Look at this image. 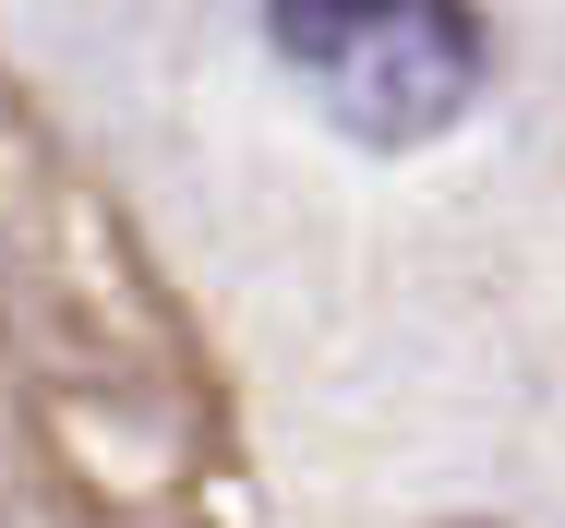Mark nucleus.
Segmentation results:
<instances>
[{"instance_id": "1", "label": "nucleus", "mask_w": 565, "mask_h": 528, "mask_svg": "<svg viewBox=\"0 0 565 528\" xmlns=\"http://www.w3.org/2000/svg\"><path fill=\"white\" fill-rule=\"evenodd\" d=\"M265 24L349 144H434L469 120L493 73V36L469 0H265Z\"/></svg>"}]
</instances>
